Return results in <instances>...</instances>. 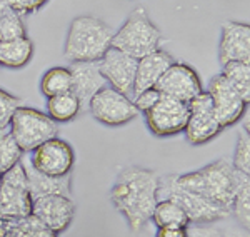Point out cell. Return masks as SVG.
<instances>
[{"label": "cell", "mask_w": 250, "mask_h": 237, "mask_svg": "<svg viewBox=\"0 0 250 237\" xmlns=\"http://www.w3.org/2000/svg\"><path fill=\"white\" fill-rule=\"evenodd\" d=\"M148 130L157 137L182 134L188 120V104L160 94V99L144 114Z\"/></svg>", "instance_id": "9c48e42d"}, {"label": "cell", "mask_w": 250, "mask_h": 237, "mask_svg": "<svg viewBox=\"0 0 250 237\" xmlns=\"http://www.w3.org/2000/svg\"><path fill=\"white\" fill-rule=\"evenodd\" d=\"M134 106L137 107L139 114L142 112L145 114L150 107L155 106V102L160 99V92L155 89V87H150V89H145L142 92H139L137 95H134Z\"/></svg>", "instance_id": "4dcf8cb0"}, {"label": "cell", "mask_w": 250, "mask_h": 237, "mask_svg": "<svg viewBox=\"0 0 250 237\" xmlns=\"http://www.w3.org/2000/svg\"><path fill=\"white\" fill-rule=\"evenodd\" d=\"M232 166L233 169H237L239 172L245 175H250V135H249V129L242 130L237 137L235 144V152H233V159H232Z\"/></svg>", "instance_id": "4316f807"}, {"label": "cell", "mask_w": 250, "mask_h": 237, "mask_svg": "<svg viewBox=\"0 0 250 237\" xmlns=\"http://www.w3.org/2000/svg\"><path fill=\"white\" fill-rule=\"evenodd\" d=\"M23 167L29 179V189L32 197L40 195H68L70 197V186H72V174L63 177H52V175L40 174L29 164V159L23 160Z\"/></svg>", "instance_id": "d6986e66"}, {"label": "cell", "mask_w": 250, "mask_h": 237, "mask_svg": "<svg viewBox=\"0 0 250 237\" xmlns=\"http://www.w3.org/2000/svg\"><path fill=\"white\" fill-rule=\"evenodd\" d=\"M114 30L104 20L80 15L72 20L67 32L63 57L68 62H99L112 47Z\"/></svg>", "instance_id": "3957f363"}, {"label": "cell", "mask_w": 250, "mask_h": 237, "mask_svg": "<svg viewBox=\"0 0 250 237\" xmlns=\"http://www.w3.org/2000/svg\"><path fill=\"white\" fill-rule=\"evenodd\" d=\"M32 215L60 234L70 226L75 215V204L68 195H40L32 197Z\"/></svg>", "instance_id": "9a60e30c"}, {"label": "cell", "mask_w": 250, "mask_h": 237, "mask_svg": "<svg viewBox=\"0 0 250 237\" xmlns=\"http://www.w3.org/2000/svg\"><path fill=\"white\" fill-rule=\"evenodd\" d=\"M175 180L180 187L187 189L193 194H199L230 209L237 192L250 182V175H245L233 169L227 159H217L197 171L177 174Z\"/></svg>", "instance_id": "7a4b0ae2"}, {"label": "cell", "mask_w": 250, "mask_h": 237, "mask_svg": "<svg viewBox=\"0 0 250 237\" xmlns=\"http://www.w3.org/2000/svg\"><path fill=\"white\" fill-rule=\"evenodd\" d=\"M15 222H17L23 231H27V234L30 237H57V234H55L54 231H50L45 224L40 222V220L32 214L23 219L15 220Z\"/></svg>", "instance_id": "f1b7e54d"}, {"label": "cell", "mask_w": 250, "mask_h": 237, "mask_svg": "<svg viewBox=\"0 0 250 237\" xmlns=\"http://www.w3.org/2000/svg\"><path fill=\"white\" fill-rule=\"evenodd\" d=\"M80 112V104L72 92H65L47 100V115L54 122H70Z\"/></svg>", "instance_id": "7402d4cb"}, {"label": "cell", "mask_w": 250, "mask_h": 237, "mask_svg": "<svg viewBox=\"0 0 250 237\" xmlns=\"http://www.w3.org/2000/svg\"><path fill=\"white\" fill-rule=\"evenodd\" d=\"M160 40L162 32L150 20L147 10L144 7H137L120 25V29L114 32L112 47L139 60L159 49Z\"/></svg>", "instance_id": "277c9868"}, {"label": "cell", "mask_w": 250, "mask_h": 237, "mask_svg": "<svg viewBox=\"0 0 250 237\" xmlns=\"http://www.w3.org/2000/svg\"><path fill=\"white\" fill-rule=\"evenodd\" d=\"M22 159L23 152L20 151V147L15 144L12 135L7 132L3 137H0V175L9 171L10 167H14Z\"/></svg>", "instance_id": "484cf974"}, {"label": "cell", "mask_w": 250, "mask_h": 237, "mask_svg": "<svg viewBox=\"0 0 250 237\" xmlns=\"http://www.w3.org/2000/svg\"><path fill=\"white\" fill-rule=\"evenodd\" d=\"M72 87V74L67 67H52L40 79V92L47 99L55 95L70 92Z\"/></svg>", "instance_id": "603a6c76"}, {"label": "cell", "mask_w": 250, "mask_h": 237, "mask_svg": "<svg viewBox=\"0 0 250 237\" xmlns=\"http://www.w3.org/2000/svg\"><path fill=\"white\" fill-rule=\"evenodd\" d=\"M88 110L97 122L108 127L124 126L139 115L134 100L108 86L100 89L92 97L90 104H88Z\"/></svg>", "instance_id": "ba28073f"}, {"label": "cell", "mask_w": 250, "mask_h": 237, "mask_svg": "<svg viewBox=\"0 0 250 237\" xmlns=\"http://www.w3.org/2000/svg\"><path fill=\"white\" fill-rule=\"evenodd\" d=\"M9 127V134L12 135V139L15 140V144L20 147V151L23 154L35 151L39 146H42L47 140L57 137L59 134L57 122H54L43 112L25 106H20L14 112Z\"/></svg>", "instance_id": "8992f818"}, {"label": "cell", "mask_w": 250, "mask_h": 237, "mask_svg": "<svg viewBox=\"0 0 250 237\" xmlns=\"http://www.w3.org/2000/svg\"><path fill=\"white\" fill-rule=\"evenodd\" d=\"M159 179L154 171L139 166L125 167L117 175L110 200L134 232L144 229L152 217L159 202Z\"/></svg>", "instance_id": "6da1fadb"}, {"label": "cell", "mask_w": 250, "mask_h": 237, "mask_svg": "<svg viewBox=\"0 0 250 237\" xmlns=\"http://www.w3.org/2000/svg\"><path fill=\"white\" fill-rule=\"evenodd\" d=\"M152 222L155 224L157 229L162 227H184L187 229L190 226L187 214L175 200L170 199H162L157 202V206L152 212Z\"/></svg>", "instance_id": "44dd1931"}, {"label": "cell", "mask_w": 250, "mask_h": 237, "mask_svg": "<svg viewBox=\"0 0 250 237\" xmlns=\"http://www.w3.org/2000/svg\"><path fill=\"white\" fill-rule=\"evenodd\" d=\"M219 62H250V27L244 22H225L219 42Z\"/></svg>", "instance_id": "2e32d148"}, {"label": "cell", "mask_w": 250, "mask_h": 237, "mask_svg": "<svg viewBox=\"0 0 250 237\" xmlns=\"http://www.w3.org/2000/svg\"><path fill=\"white\" fill-rule=\"evenodd\" d=\"M5 134H7V129H0V137H3Z\"/></svg>", "instance_id": "74e56055"}, {"label": "cell", "mask_w": 250, "mask_h": 237, "mask_svg": "<svg viewBox=\"0 0 250 237\" xmlns=\"http://www.w3.org/2000/svg\"><path fill=\"white\" fill-rule=\"evenodd\" d=\"M224 237H249V231L245 229H225Z\"/></svg>", "instance_id": "d590c367"}, {"label": "cell", "mask_w": 250, "mask_h": 237, "mask_svg": "<svg viewBox=\"0 0 250 237\" xmlns=\"http://www.w3.org/2000/svg\"><path fill=\"white\" fill-rule=\"evenodd\" d=\"M12 220H5V219H0V237H3L7 234V231H9Z\"/></svg>", "instance_id": "8d00e7d4"}, {"label": "cell", "mask_w": 250, "mask_h": 237, "mask_svg": "<svg viewBox=\"0 0 250 237\" xmlns=\"http://www.w3.org/2000/svg\"><path fill=\"white\" fill-rule=\"evenodd\" d=\"M222 75L249 104L250 100V62H229L222 65Z\"/></svg>", "instance_id": "cb8c5ba5"}, {"label": "cell", "mask_w": 250, "mask_h": 237, "mask_svg": "<svg viewBox=\"0 0 250 237\" xmlns=\"http://www.w3.org/2000/svg\"><path fill=\"white\" fill-rule=\"evenodd\" d=\"M175 62V59L168 54L167 50L157 49L152 54L145 55V57L137 60V72H135V84H134V94L137 95L139 92L145 89L155 87L159 79L165 74V70Z\"/></svg>", "instance_id": "ac0fdd59"}, {"label": "cell", "mask_w": 250, "mask_h": 237, "mask_svg": "<svg viewBox=\"0 0 250 237\" xmlns=\"http://www.w3.org/2000/svg\"><path fill=\"white\" fill-rule=\"evenodd\" d=\"M34 57V43L23 37L0 40V65L7 69H22Z\"/></svg>", "instance_id": "ffe728a7"}, {"label": "cell", "mask_w": 250, "mask_h": 237, "mask_svg": "<svg viewBox=\"0 0 250 237\" xmlns=\"http://www.w3.org/2000/svg\"><path fill=\"white\" fill-rule=\"evenodd\" d=\"M72 87L70 92L77 97L80 104V110H88V104L92 97L100 89L107 86L105 79L102 77L97 62H75L70 67Z\"/></svg>", "instance_id": "e0dca14e"}, {"label": "cell", "mask_w": 250, "mask_h": 237, "mask_svg": "<svg viewBox=\"0 0 250 237\" xmlns=\"http://www.w3.org/2000/svg\"><path fill=\"white\" fill-rule=\"evenodd\" d=\"M0 69H2V65H0Z\"/></svg>", "instance_id": "ab89813d"}, {"label": "cell", "mask_w": 250, "mask_h": 237, "mask_svg": "<svg viewBox=\"0 0 250 237\" xmlns=\"http://www.w3.org/2000/svg\"><path fill=\"white\" fill-rule=\"evenodd\" d=\"M230 215L239 222V226L245 231L250 227V182L237 192V195L232 200Z\"/></svg>", "instance_id": "d4e9b609"}, {"label": "cell", "mask_w": 250, "mask_h": 237, "mask_svg": "<svg viewBox=\"0 0 250 237\" xmlns=\"http://www.w3.org/2000/svg\"><path fill=\"white\" fill-rule=\"evenodd\" d=\"M0 182H2V175H0Z\"/></svg>", "instance_id": "f35d334b"}, {"label": "cell", "mask_w": 250, "mask_h": 237, "mask_svg": "<svg viewBox=\"0 0 250 237\" xmlns=\"http://www.w3.org/2000/svg\"><path fill=\"white\" fill-rule=\"evenodd\" d=\"M222 130L224 129L215 117L210 95L204 90L188 102V120L184 129L185 137L192 146H204L215 139Z\"/></svg>", "instance_id": "30bf717a"}, {"label": "cell", "mask_w": 250, "mask_h": 237, "mask_svg": "<svg viewBox=\"0 0 250 237\" xmlns=\"http://www.w3.org/2000/svg\"><path fill=\"white\" fill-rule=\"evenodd\" d=\"M155 237H187V229H184V227H162V229H157Z\"/></svg>", "instance_id": "d6a6232c"}, {"label": "cell", "mask_w": 250, "mask_h": 237, "mask_svg": "<svg viewBox=\"0 0 250 237\" xmlns=\"http://www.w3.org/2000/svg\"><path fill=\"white\" fill-rule=\"evenodd\" d=\"M22 106V100L10 92L0 89V129H7L10 124V119L14 112Z\"/></svg>", "instance_id": "83f0119b"}, {"label": "cell", "mask_w": 250, "mask_h": 237, "mask_svg": "<svg viewBox=\"0 0 250 237\" xmlns=\"http://www.w3.org/2000/svg\"><path fill=\"white\" fill-rule=\"evenodd\" d=\"M187 237H224V231L212 224H190L187 227Z\"/></svg>", "instance_id": "1f68e13d"}, {"label": "cell", "mask_w": 250, "mask_h": 237, "mask_svg": "<svg viewBox=\"0 0 250 237\" xmlns=\"http://www.w3.org/2000/svg\"><path fill=\"white\" fill-rule=\"evenodd\" d=\"M3 237H30V236L27 234V231H23V229L20 227L19 224L15 222V220H12L9 231H7V234L3 236Z\"/></svg>", "instance_id": "836d02e7"}, {"label": "cell", "mask_w": 250, "mask_h": 237, "mask_svg": "<svg viewBox=\"0 0 250 237\" xmlns=\"http://www.w3.org/2000/svg\"><path fill=\"white\" fill-rule=\"evenodd\" d=\"M32 195L23 162L15 164L2 174L0 182V219L19 220L30 215Z\"/></svg>", "instance_id": "52a82bcc"}, {"label": "cell", "mask_w": 250, "mask_h": 237, "mask_svg": "<svg viewBox=\"0 0 250 237\" xmlns=\"http://www.w3.org/2000/svg\"><path fill=\"white\" fill-rule=\"evenodd\" d=\"M155 89L162 95L177 99L185 104H188L192 99H195L204 92L202 82H200L197 72L184 62H173L155 84Z\"/></svg>", "instance_id": "5bb4252c"}, {"label": "cell", "mask_w": 250, "mask_h": 237, "mask_svg": "<svg viewBox=\"0 0 250 237\" xmlns=\"http://www.w3.org/2000/svg\"><path fill=\"white\" fill-rule=\"evenodd\" d=\"M175 175L177 174L160 175L159 200L162 199L175 200L185 211L190 224H215L219 220L230 217V209L180 187L175 180Z\"/></svg>", "instance_id": "5b68a950"}, {"label": "cell", "mask_w": 250, "mask_h": 237, "mask_svg": "<svg viewBox=\"0 0 250 237\" xmlns=\"http://www.w3.org/2000/svg\"><path fill=\"white\" fill-rule=\"evenodd\" d=\"M5 2L9 3V7L15 12V14H19L20 17H23V15L39 12L48 0H5Z\"/></svg>", "instance_id": "f546056e"}, {"label": "cell", "mask_w": 250, "mask_h": 237, "mask_svg": "<svg viewBox=\"0 0 250 237\" xmlns=\"http://www.w3.org/2000/svg\"><path fill=\"white\" fill-rule=\"evenodd\" d=\"M97 67L108 87L119 90L124 95H128V97L134 94L137 59L110 47L104 54V57L97 62Z\"/></svg>", "instance_id": "4fadbf2b"}, {"label": "cell", "mask_w": 250, "mask_h": 237, "mask_svg": "<svg viewBox=\"0 0 250 237\" xmlns=\"http://www.w3.org/2000/svg\"><path fill=\"white\" fill-rule=\"evenodd\" d=\"M12 14H15V12L10 9L9 3H7L5 0H0V23H2L7 17H10Z\"/></svg>", "instance_id": "e575fe53"}, {"label": "cell", "mask_w": 250, "mask_h": 237, "mask_svg": "<svg viewBox=\"0 0 250 237\" xmlns=\"http://www.w3.org/2000/svg\"><path fill=\"white\" fill-rule=\"evenodd\" d=\"M205 92L210 95L213 112H215V117L222 129L239 122V119H242V115L247 110L249 104L242 99V95L233 89L222 74L212 77L208 89Z\"/></svg>", "instance_id": "7c38bea8"}, {"label": "cell", "mask_w": 250, "mask_h": 237, "mask_svg": "<svg viewBox=\"0 0 250 237\" xmlns=\"http://www.w3.org/2000/svg\"><path fill=\"white\" fill-rule=\"evenodd\" d=\"M75 162L74 149L65 140L54 137L35 151H32L29 164L40 174L52 175V177H63L72 174V167Z\"/></svg>", "instance_id": "8fae6325"}]
</instances>
